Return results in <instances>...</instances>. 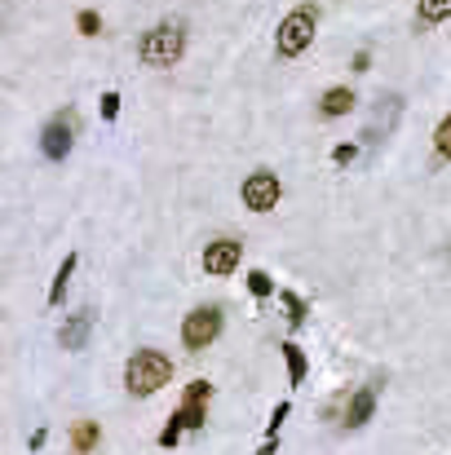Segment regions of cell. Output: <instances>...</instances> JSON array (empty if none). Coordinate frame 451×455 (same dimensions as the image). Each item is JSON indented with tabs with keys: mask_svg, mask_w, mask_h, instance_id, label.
<instances>
[{
	"mask_svg": "<svg viewBox=\"0 0 451 455\" xmlns=\"http://www.w3.org/2000/svg\"><path fill=\"white\" fill-rule=\"evenodd\" d=\"M137 53H142L146 66H173V62L186 53V22H182V18L155 22V27L137 40Z\"/></svg>",
	"mask_w": 451,
	"mask_h": 455,
	"instance_id": "1",
	"label": "cell"
},
{
	"mask_svg": "<svg viewBox=\"0 0 451 455\" xmlns=\"http://www.w3.org/2000/svg\"><path fill=\"white\" fill-rule=\"evenodd\" d=\"M168 381H173V363H168L159 350H137V354L128 359V367H124V385H128L133 398H151V394H159Z\"/></svg>",
	"mask_w": 451,
	"mask_h": 455,
	"instance_id": "2",
	"label": "cell"
},
{
	"mask_svg": "<svg viewBox=\"0 0 451 455\" xmlns=\"http://www.w3.org/2000/svg\"><path fill=\"white\" fill-rule=\"evenodd\" d=\"M208 398H213V385H208V381H191V385H186L182 407L173 412V420H168V425H164V434H159V447H164V451H168V447H177L186 429H204V416H208V412H204V403H208Z\"/></svg>",
	"mask_w": 451,
	"mask_h": 455,
	"instance_id": "3",
	"label": "cell"
},
{
	"mask_svg": "<svg viewBox=\"0 0 451 455\" xmlns=\"http://www.w3.org/2000/svg\"><path fill=\"white\" fill-rule=\"evenodd\" d=\"M315 22H319V9H315V4L292 9V13L279 22V35H275L279 58H297V53H306L310 40H315Z\"/></svg>",
	"mask_w": 451,
	"mask_h": 455,
	"instance_id": "4",
	"label": "cell"
},
{
	"mask_svg": "<svg viewBox=\"0 0 451 455\" xmlns=\"http://www.w3.org/2000/svg\"><path fill=\"white\" fill-rule=\"evenodd\" d=\"M217 336H222V305H199L186 314V323H182L186 350H208Z\"/></svg>",
	"mask_w": 451,
	"mask_h": 455,
	"instance_id": "5",
	"label": "cell"
},
{
	"mask_svg": "<svg viewBox=\"0 0 451 455\" xmlns=\"http://www.w3.org/2000/svg\"><path fill=\"white\" fill-rule=\"evenodd\" d=\"M71 146H75V115L71 111H62V115H53L49 124H44V133H40V150H44V159H66L71 155Z\"/></svg>",
	"mask_w": 451,
	"mask_h": 455,
	"instance_id": "6",
	"label": "cell"
},
{
	"mask_svg": "<svg viewBox=\"0 0 451 455\" xmlns=\"http://www.w3.org/2000/svg\"><path fill=\"white\" fill-rule=\"evenodd\" d=\"M279 195H284V190H279V177L266 173V168L244 181V204H248L253 212H270V208L279 204Z\"/></svg>",
	"mask_w": 451,
	"mask_h": 455,
	"instance_id": "7",
	"label": "cell"
},
{
	"mask_svg": "<svg viewBox=\"0 0 451 455\" xmlns=\"http://www.w3.org/2000/svg\"><path fill=\"white\" fill-rule=\"evenodd\" d=\"M239 257H244V248H239L235 239H217V243L204 248V270H208V274H230V270L239 266Z\"/></svg>",
	"mask_w": 451,
	"mask_h": 455,
	"instance_id": "8",
	"label": "cell"
},
{
	"mask_svg": "<svg viewBox=\"0 0 451 455\" xmlns=\"http://www.w3.org/2000/svg\"><path fill=\"white\" fill-rule=\"evenodd\" d=\"M89 328H93V310H80V314H71V319L62 323V332H58L62 350H80V345L89 341Z\"/></svg>",
	"mask_w": 451,
	"mask_h": 455,
	"instance_id": "9",
	"label": "cell"
},
{
	"mask_svg": "<svg viewBox=\"0 0 451 455\" xmlns=\"http://www.w3.org/2000/svg\"><path fill=\"white\" fill-rule=\"evenodd\" d=\"M372 412H377V389H359V394L350 398V412H346V429H363V425L372 420Z\"/></svg>",
	"mask_w": 451,
	"mask_h": 455,
	"instance_id": "10",
	"label": "cell"
},
{
	"mask_svg": "<svg viewBox=\"0 0 451 455\" xmlns=\"http://www.w3.org/2000/svg\"><path fill=\"white\" fill-rule=\"evenodd\" d=\"M75 266H80V257H75V252H66V257H62V266H58V274H53L49 305H62V301H66V288H71V274H75Z\"/></svg>",
	"mask_w": 451,
	"mask_h": 455,
	"instance_id": "11",
	"label": "cell"
},
{
	"mask_svg": "<svg viewBox=\"0 0 451 455\" xmlns=\"http://www.w3.org/2000/svg\"><path fill=\"white\" fill-rule=\"evenodd\" d=\"M319 111H323L328 120L350 115V111H354V93H350V89H328V93H323V102H319Z\"/></svg>",
	"mask_w": 451,
	"mask_h": 455,
	"instance_id": "12",
	"label": "cell"
},
{
	"mask_svg": "<svg viewBox=\"0 0 451 455\" xmlns=\"http://www.w3.org/2000/svg\"><path fill=\"white\" fill-rule=\"evenodd\" d=\"M403 111V102L399 97H385L381 102V111H377V128H372V142H381L385 133H390V124H394V115Z\"/></svg>",
	"mask_w": 451,
	"mask_h": 455,
	"instance_id": "13",
	"label": "cell"
},
{
	"mask_svg": "<svg viewBox=\"0 0 451 455\" xmlns=\"http://www.w3.org/2000/svg\"><path fill=\"white\" fill-rule=\"evenodd\" d=\"M416 18H421L425 27L443 22V18H451V0H421V4H416Z\"/></svg>",
	"mask_w": 451,
	"mask_h": 455,
	"instance_id": "14",
	"label": "cell"
},
{
	"mask_svg": "<svg viewBox=\"0 0 451 455\" xmlns=\"http://www.w3.org/2000/svg\"><path fill=\"white\" fill-rule=\"evenodd\" d=\"M284 363H288V381L301 385V381H306V354H301L292 341H284Z\"/></svg>",
	"mask_w": 451,
	"mask_h": 455,
	"instance_id": "15",
	"label": "cell"
},
{
	"mask_svg": "<svg viewBox=\"0 0 451 455\" xmlns=\"http://www.w3.org/2000/svg\"><path fill=\"white\" fill-rule=\"evenodd\" d=\"M71 443H75V451L80 455H89L93 447H97V425H93V420H80V425L71 429Z\"/></svg>",
	"mask_w": 451,
	"mask_h": 455,
	"instance_id": "16",
	"label": "cell"
},
{
	"mask_svg": "<svg viewBox=\"0 0 451 455\" xmlns=\"http://www.w3.org/2000/svg\"><path fill=\"white\" fill-rule=\"evenodd\" d=\"M75 27H80V35H97V31H102L97 9H80V13H75Z\"/></svg>",
	"mask_w": 451,
	"mask_h": 455,
	"instance_id": "17",
	"label": "cell"
},
{
	"mask_svg": "<svg viewBox=\"0 0 451 455\" xmlns=\"http://www.w3.org/2000/svg\"><path fill=\"white\" fill-rule=\"evenodd\" d=\"M248 292H253V297H270V292H275V279L261 274V270H253V274H248Z\"/></svg>",
	"mask_w": 451,
	"mask_h": 455,
	"instance_id": "18",
	"label": "cell"
},
{
	"mask_svg": "<svg viewBox=\"0 0 451 455\" xmlns=\"http://www.w3.org/2000/svg\"><path fill=\"white\" fill-rule=\"evenodd\" d=\"M284 301H288V323H292V332H297V328L306 323V301H301V297H292V292H288Z\"/></svg>",
	"mask_w": 451,
	"mask_h": 455,
	"instance_id": "19",
	"label": "cell"
},
{
	"mask_svg": "<svg viewBox=\"0 0 451 455\" xmlns=\"http://www.w3.org/2000/svg\"><path fill=\"white\" fill-rule=\"evenodd\" d=\"M434 150H439L443 159H451V115L439 124V133H434Z\"/></svg>",
	"mask_w": 451,
	"mask_h": 455,
	"instance_id": "20",
	"label": "cell"
},
{
	"mask_svg": "<svg viewBox=\"0 0 451 455\" xmlns=\"http://www.w3.org/2000/svg\"><path fill=\"white\" fill-rule=\"evenodd\" d=\"M288 412H292V403H279V407H275V416H270V429H266V438H279V425L288 420Z\"/></svg>",
	"mask_w": 451,
	"mask_h": 455,
	"instance_id": "21",
	"label": "cell"
},
{
	"mask_svg": "<svg viewBox=\"0 0 451 455\" xmlns=\"http://www.w3.org/2000/svg\"><path fill=\"white\" fill-rule=\"evenodd\" d=\"M97 111H102V120H115V115H120V93H102V106H97Z\"/></svg>",
	"mask_w": 451,
	"mask_h": 455,
	"instance_id": "22",
	"label": "cell"
},
{
	"mask_svg": "<svg viewBox=\"0 0 451 455\" xmlns=\"http://www.w3.org/2000/svg\"><path fill=\"white\" fill-rule=\"evenodd\" d=\"M354 155H359V146H354V142H346V146H337V150H332V159H337V164H354Z\"/></svg>",
	"mask_w": 451,
	"mask_h": 455,
	"instance_id": "23",
	"label": "cell"
},
{
	"mask_svg": "<svg viewBox=\"0 0 451 455\" xmlns=\"http://www.w3.org/2000/svg\"><path fill=\"white\" fill-rule=\"evenodd\" d=\"M350 66H354V71H368V66H372V58H368V53H354V62H350Z\"/></svg>",
	"mask_w": 451,
	"mask_h": 455,
	"instance_id": "24",
	"label": "cell"
},
{
	"mask_svg": "<svg viewBox=\"0 0 451 455\" xmlns=\"http://www.w3.org/2000/svg\"><path fill=\"white\" fill-rule=\"evenodd\" d=\"M275 451H279V443H275V438H266V443H261V451H257V455H275Z\"/></svg>",
	"mask_w": 451,
	"mask_h": 455,
	"instance_id": "25",
	"label": "cell"
}]
</instances>
